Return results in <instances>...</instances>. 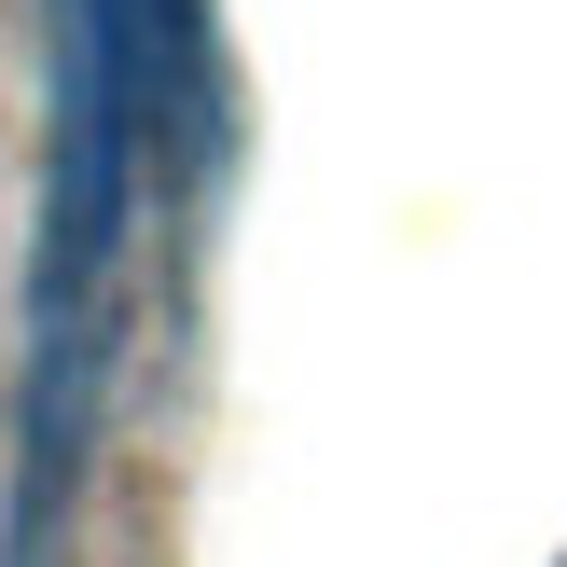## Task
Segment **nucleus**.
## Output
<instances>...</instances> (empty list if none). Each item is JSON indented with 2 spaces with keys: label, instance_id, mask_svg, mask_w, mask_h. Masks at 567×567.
<instances>
[{
  "label": "nucleus",
  "instance_id": "1",
  "mask_svg": "<svg viewBox=\"0 0 567 567\" xmlns=\"http://www.w3.org/2000/svg\"><path fill=\"white\" fill-rule=\"evenodd\" d=\"M194 97V0H42V485L111 388V305Z\"/></svg>",
  "mask_w": 567,
  "mask_h": 567
}]
</instances>
